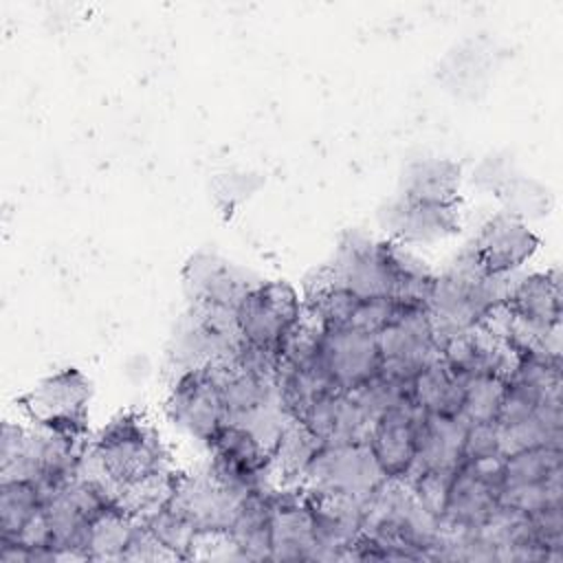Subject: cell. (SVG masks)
<instances>
[{
	"label": "cell",
	"instance_id": "cell-17",
	"mask_svg": "<svg viewBox=\"0 0 563 563\" xmlns=\"http://www.w3.org/2000/svg\"><path fill=\"white\" fill-rule=\"evenodd\" d=\"M466 380V376L453 374L438 356L413 376L411 402L424 413L455 418L462 413Z\"/></svg>",
	"mask_w": 563,
	"mask_h": 563
},
{
	"label": "cell",
	"instance_id": "cell-12",
	"mask_svg": "<svg viewBox=\"0 0 563 563\" xmlns=\"http://www.w3.org/2000/svg\"><path fill=\"white\" fill-rule=\"evenodd\" d=\"M468 246L488 275H508L534 255L539 238L519 216L499 211L482 224L475 242Z\"/></svg>",
	"mask_w": 563,
	"mask_h": 563
},
{
	"label": "cell",
	"instance_id": "cell-14",
	"mask_svg": "<svg viewBox=\"0 0 563 563\" xmlns=\"http://www.w3.org/2000/svg\"><path fill=\"white\" fill-rule=\"evenodd\" d=\"M561 275L559 268L517 279L504 303L510 319L532 330L561 325Z\"/></svg>",
	"mask_w": 563,
	"mask_h": 563
},
{
	"label": "cell",
	"instance_id": "cell-9",
	"mask_svg": "<svg viewBox=\"0 0 563 563\" xmlns=\"http://www.w3.org/2000/svg\"><path fill=\"white\" fill-rule=\"evenodd\" d=\"M271 561H317L308 493L301 486L271 490Z\"/></svg>",
	"mask_w": 563,
	"mask_h": 563
},
{
	"label": "cell",
	"instance_id": "cell-1",
	"mask_svg": "<svg viewBox=\"0 0 563 563\" xmlns=\"http://www.w3.org/2000/svg\"><path fill=\"white\" fill-rule=\"evenodd\" d=\"M88 453L119 490L169 475V451L136 411L112 418L88 444Z\"/></svg>",
	"mask_w": 563,
	"mask_h": 563
},
{
	"label": "cell",
	"instance_id": "cell-8",
	"mask_svg": "<svg viewBox=\"0 0 563 563\" xmlns=\"http://www.w3.org/2000/svg\"><path fill=\"white\" fill-rule=\"evenodd\" d=\"M380 363L376 334L354 328H323L321 367L336 391H354L378 374Z\"/></svg>",
	"mask_w": 563,
	"mask_h": 563
},
{
	"label": "cell",
	"instance_id": "cell-3",
	"mask_svg": "<svg viewBox=\"0 0 563 563\" xmlns=\"http://www.w3.org/2000/svg\"><path fill=\"white\" fill-rule=\"evenodd\" d=\"M323 277L358 299L391 297L396 292L394 242H376L363 233H345L332 264L319 268Z\"/></svg>",
	"mask_w": 563,
	"mask_h": 563
},
{
	"label": "cell",
	"instance_id": "cell-25",
	"mask_svg": "<svg viewBox=\"0 0 563 563\" xmlns=\"http://www.w3.org/2000/svg\"><path fill=\"white\" fill-rule=\"evenodd\" d=\"M455 473V471H453ZM453 473L449 471H424L420 473L411 484V493L416 497V501L431 512L433 517H442L444 506H446V495H449V486H451V477Z\"/></svg>",
	"mask_w": 563,
	"mask_h": 563
},
{
	"label": "cell",
	"instance_id": "cell-5",
	"mask_svg": "<svg viewBox=\"0 0 563 563\" xmlns=\"http://www.w3.org/2000/svg\"><path fill=\"white\" fill-rule=\"evenodd\" d=\"M303 317L301 299L288 282H260L235 306L242 339L251 345L282 350Z\"/></svg>",
	"mask_w": 563,
	"mask_h": 563
},
{
	"label": "cell",
	"instance_id": "cell-19",
	"mask_svg": "<svg viewBox=\"0 0 563 563\" xmlns=\"http://www.w3.org/2000/svg\"><path fill=\"white\" fill-rule=\"evenodd\" d=\"M134 526L136 515H132L123 504L103 510L88 526L86 561H123Z\"/></svg>",
	"mask_w": 563,
	"mask_h": 563
},
{
	"label": "cell",
	"instance_id": "cell-16",
	"mask_svg": "<svg viewBox=\"0 0 563 563\" xmlns=\"http://www.w3.org/2000/svg\"><path fill=\"white\" fill-rule=\"evenodd\" d=\"M271 490L273 488H264L246 495L235 510L227 537L238 548L240 559L271 561Z\"/></svg>",
	"mask_w": 563,
	"mask_h": 563
},
{
	"label": "cell",
	"instance_id": "cell-6",
	"mask_svg": "<svg viewBox=\"0 0 563 563\" xmlns=\"http://www.w3.org/2000/svg\"><path fill=\"white\" fill-rule=\"evenodd\" d=\"M242 499L233 497L209 468L172 473L165 504L183 517L198 537L227 534Z\"/></svg>",
	"mask_w": 563,
	"mask_h": 563
},
{
	"label": "cell",
	"instance_id": "cell-20",
	"mask_svg": "<svg viewBox=\"0 0 563 563\" xmlns=\"http://www.w3.org/2000/svg\"><path fill=\"white\" fill-rule=\"evenodd\" d=\"M321 442L299 422L288 418L275 446H273V471L288 484H299L312 455Z\"/></svg>",
	"mask_w": 563,
	"mask_h": 563
},
{
	"label": "cell",
	"instance_id": "cell-4",
	"mask_svg": "<svg viewBox=\"0 0 563 563\" xmlns=\"http://www.w3.org/2000/svg\"><path fill=\"white\" fill-rule=\"evenodd\" d=\"M90 380L77 369L66 367L22 396L20 405L29 420L46 431L84 438L88 422Z\"/></svg>",
	"mask_w": 563,
	"mask_h": 563
},
{
	"label": "cell",
	"instance_id": "cell-13",
	"mask_svg": "<svg viewBox=\"0 0 563 563\" xmlns=\"http://www.w3.org/2000/svg\"><path fill=\"white\" fill-rule=\"evenodd\" d=\"M468 422L462 416L424 413L418 422V453L411 471L405 477L409 486L424 471L453 473L464 462V440Z\"/></svg>",
	"mask_w": 563,
	"mask_h": 563
},
{
	"label": "cell",
	"instance_id": "cell-21",
	"mask_svg": "<svg viewBox=\"0 0 563 563\" xmlns=\"http://www.w3.org/2000/svg\"><path fill=\"white\" fill-rule=\"evenodd\" d=\"M42 488L31 479L0 482V539H15L44 506Z\"/></svg>",
	"mask_w": 563,
	"mask_h": 563
},
{
	"label": "cell",
	"instance_id": "cell-24",
	"mask_svg": "<svg viewBox=\"0 0 563 563\" xmlns=\"http://www.w3.org/2000/svg\"><path fill=\"white\" fill-rule=\"evenodd\" d=\"M411 310V306H405L391 297H376V299H361L343 328H354L367 334H378L389 323H394L400 314Z\"/></svg>",
	"mask_w": 563,
	"mask_h": 563
},
{
	"label": "cell",
	"instance_id": "cell-2",
	"mask_svg": "<svg viewBox=\"0 0 563 563\" xmlns=\"http://www.w3.org/2000/svg\"><path fill=\"white\" fill-rule=\"evenodd\" d=\"M387 482L367 440L321 442L297 486L319 495H345L367 501Z\"/></svg>",
	"mask_w": 563,
	"mask_h": 563
},
{
	"label": "cell",
	"instance_id": "cell-7",
	"mask_svg": "<svg viewBox=\"0 0 563 563\" xmlns=\"http://www.w3.org/2000/svg\"><path fill=\"white\" fill-rule=\"evenodd\" d=\"M165 411L178 429L209 446L227 422L213 365L180 372L169 389Z\"/></svg>",
	"mask_w": 563,
	"mask_h": 563
},
{
	"label": "cell",
	"instance_id": "cell-26",
	"mask_svg": "<svg viewBox=\"0 0 563 563\" xmlns=\"http://www.w3.org/2000/svg\"><path fill=\"white\" fill-rule=\"evenodd\" d=\"M490 455H501L497 424L495 422L468 424L466 440H464V462L484 460Z\"/></svg>",
	"mask_w": 563,
	"mask_h": 563
},
{
	"label": "cell",
	"instance_id": "cell-22",
	"mask_svg": "<svg viewBox=\"0 0 563 563\" xmlns=\"http://www.w3.org/2000/svg\"><path fill=\"white\" fill-rule=\"evenodd\" d=\"M563 473V451L559 446H532L504 455V486L543 482Z\"/></svg>",
	"mask_w": 563,
	"mask_h": 563
},
{
	"label": "cell",
	"instance_id": "cell-15",
	"mask_svg": "<svg viewBox=\"0 0 563 563\" xmlns=\"http://www.w3.org/2000/svg\"><path fill=\"white\" fill-rule=\"evenodd\" d=\"M255 284L260 282H249L240 268L209 253L196 255L183 271V286L189 303L235 308Z\"/></svg>",
	"mask_w": 563,
	"mask_h": 563
},
{
	"label": "cell",
	"instance_id": "cell-11",
	"mask_svg": "<svg viewBox=\"0 0 563 563\" xmlns=\"http://www.w3.org/2000/svg\"><path fill=\"white\" fill-rule=\"evenodd\" d=\"M424 416L413 402L383 411L369 427L367 444L387 479L405 482L418 453V422Z\"/></svg>",
	"mask_w": 563,
	"mask_h": 563
},
{
	"label": "cell",
	"instance_id": "cell-10",
	"mask_svg": "<svg viewBox=\"0 0 563 563\" xmlns=\"http://www.w3.org/2000/svg\"><path fill=\"white\" fill-rule=\"evenodd\" d=\"M380 224L400 246L438 242L460 231V202H424L400 196L380 213Z\"/></svg>",
	"mask_w": 563,
	"mask_h": 563
},
{
	"label": "cell",
	"instance_id": "cell-23",
	"mask_svg": "<svg viewBox=\"0 0 563 563\" xmlns=\"http://www.w3.org/2000/svg\"><path fill=\"white\" fill-rule=\"evenodd\" d=\"M506 394V378L495 374H482L471 376L466 380L464 391V405H462V418L468 424H482V422H495L501 400Z\"/></svg>",
	"mask_w": 563,
	"mask_h": 563
},
{
	"label": "cell",
	"instance_id": "cell-18",
	"mask_svg": "<svg viewBox=\"0 0 563 563\" xmlns=\"http://www.w3.org/2000/svg\"><path fill=\"white\" fill-rule=\"evenodd\" d=\"M402 194L424 202H455L460 189V165L446 158H424L405 172Z\"/></svg>",
	"mask_w": 563,
	"mask_h": 563
}]
</instances>
